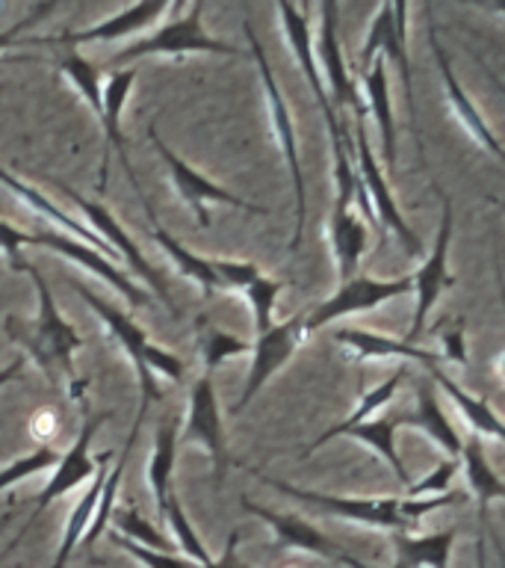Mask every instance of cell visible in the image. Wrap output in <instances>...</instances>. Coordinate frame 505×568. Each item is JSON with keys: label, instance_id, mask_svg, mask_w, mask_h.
I'll return each instance as SVG.
<instances>
[{"label": "cell", "instance_id": "1", "mask_svg": "<svg viewBox=\"0 0 505 568\" xmlns=\"http://www.w3.org/2000/svg\"><path fill=\"white\" fill-rule=\"evenodd\" d=\"M33 278L35 291H39V317L30 320L9 317L7 326L9 337H16L18 344H24V349L33 355V362L42 367L48 376H65L71 388V397H78V373H74V353L83 346V337L74 332L69 320L62 317L53 300L51 284L44 282V275L35 266L24 264V270Z\"/></svg>", "mask_w": 505, "mask_h": 568}, {"label": "cell", "instance_id": "47", "mask_svg": "<svg viewBox=\"0 0 505 568\" xmlns=\"http://www.w3.org/2000/svg\"><path fill=\"white\" fill-rule=\"evenodd\" d=\"M21 367H24V355H21V358H16V362H12V364H7V367L0 371V388H3L7 382L16 379L18 373H21Z\"/></svg>", "mask_w": 505, "mask_h": 568}, {"label": "cell", "instance_id": "40", "mask_svg": "<svg viewBox=\"0 0 505 568\" xmlns=\"http://www.w3.org/2000/svg\"><path fill=\"white\" fill-rule=\"evenodd\" d=\"M251 349L248 341H239V337L228 335V332H219V328H204L202 335V358H204V373H216L225 358L230 355H243Z\"/></svg>", "mask_w": 505, "mask_h": 568}, {"label": "cell", "instance_id": "20", "mask_svg": "<svg viewBox=\"0 0 505 568\" xmlns=\"http://www.w3.org/2000/svg\"><path fill=\"white\" fill-rule=\"evenodd\" d=\"M239 506H243L246 513L264 518V521L275 530V536H278V545H281V548L305 550V554H313V557H322V559H331V562H343V566H349V559L352 557H346L343 550L337 548L326 532H319L313 524H308L305 518H299V515L275 513V509L257 506L251 504V500H243Z\"/></svg>", "mask_w": 505, "mask_h": 568}, {"label": "cell", "instance_id": "39", "mask_svg": "<svg viewBox=\"0 0 505 568\" xmlns=\"http://www.w3.org/2000/svg\"><path fill=\"white\" fill-rule=\"evenodd\" d=\"M60 462V453L53 450V447H35L33 453H27L21 459H16L9 468L0 470V491H7V488L18 486V483H24L27 477H33V474H42V470L53 468Z\"/></svg>", "mask_w": 505, "mask_h": 568}, {"label": "cell", "instance_id": "27", "mask_svg": "<svg viewBox=\"0 0 505 568\" xmlns=\"http://www.w3.org/2000/svg\"><path fill=\"white\" fill-rule=\"evenodd\" d=\"M452 541H455V530L434 532V536L393 532V545H396L393 568H446Z\"/></svg>", "mask_w": 505, "mask_h": 568}, {"label": "cell", "instance_id": "8", "mask_svg": "<svg viewBox=\"0 0 505 568\" xmlns=\"http://www.w3.org/2000/svg\"><path fill=\"white\" fill-rule=\"evenodd\" d=\"M352 163H354V178H358V184L363 186V193H367V202L372 207V216L379 220L381 229L393 231L399 237V243L405 246V252L411 257L423 255V243L414 234V229H408L405 216L399 213L396 202H393V195H390V186L381 175V166L375 154H372V145L367 140V131H363L361 124H354L352 131Z\"/></svg>", "mask_w": 505, "mask_h": 568}, {"label": "cell", "instance_id": "22", "mask_svg": "<svg viewBox=\"0 0 505 568\" xmlns=\"http://www.w3.org/2000/svg\"><path fill=\"white\" fill-rule=\"evenodd\" d=\"M0 184L7 186L9 193H16L18 199H21V204H24V207H30V211H33L35 216H39V220L56 225V229H60V234H65V237H74V240H78V243H92V246H95V252H97V248L104 252L106 261H118V255H115L113 248L106 246L104 240L97 237L95 231L86 229V225H80V222L74 220L71 213L60 211V207H56V204H53L51 199H44V195L39 193V190H33V186H30V184H24L21 178L9 175L7 169H0Z\"/></svg>", "mask_w": 505, "mask_h": 568}, {"label": "cell", "instance_id": "13", "mask_svg": "<svg viewBox=\"0 0 505 568\" xmlns=\"http://www.w3.org/2000/svg\"><path fill=\"white\" fill-rule=\"evenodd\" d=\"M450 240H452V199L443 193V216H441V231L434 237L432 255L425 257L423 266L414 273V291H416V308L414 320H411V332H408L405 344H414L416 337L423 335V326L432 308L437 305L443 291H450L455 278L446 273V255H450Z\"/></svg>", "mask_w": 505, "mask_h": 568}, {"label": "cell", "instance_id": "7", "mask_svg": "<svg viewBox=\"0 0 505 568\" xmlns=\"http://www.w3.org/2000/svg\"><path fill=\"white\" fill-rule=\"evenodd\" d=\"M305 317H308V311L292 314V317H287L284 323H272L266 332L257 335V341L251 344V371H248L246 388L239 394L237 406L230 408L234 415L246 412L248 403L264 390L266 382L272 379L275 373L281 371L284 364L299 353V346L305 344L310 335L308 328H305Z\"/></svg>", "mask_w": 505, "mask_h": 568}, {"label": "cell", "instance_id": "4", "mask_svg": "<svg viewBox=\"0 0 505 568\" xmlns=\"http://www.w3.org/2000/svg\"><path fill=\"white\" fill-rule=\"evenodd\" d=\"M278 16H281V27L287 42H290L292 57L299 60L305 78H308V87L317 98L319 110L326 115L328 136H331V151H334V181L337 193H346L354 186V163H352V136L346 133L343 122L337 119L334 104L328 98L322 80H319L317 71V53H313V33H310V7H290V3H278Z\"/></svg>", "mask_w": 505, "mask_h": 568}, {"label": "cell", "instance_id": "19", "mask_svg": "<svg viewBox=\"0 0 505 568\" xmlns=\"http://www.w3.org/2000/svg\"><path fill=\"white\" fill-rule=\"evenodd\" d=\"M429 9L432 7H423V12L429 16ZM429 44H432V53H434V62H437V69H441V78H443V87H446V101H450L452 113H455V119H458L461 124H464V131L473 136V140L482 145L485 151H491L494 158H503V149H499V140L494 136V131L487 128L485 119L478 115V110L473 104H470L467 92L461 89L458 78H455V71H452V62L450 57H446V51H443L441 39H437V27H434L432 16H429Z\"/></svg>", "mask_w": 505, "mask_h": 568}, {"label": "cell", "instance_id": "14", "mask_svg": "<svg viewBox=\"0 0 505 568\" xmlns=\"http://www.w3.org/2000/svg\"><path fill=\"white\" fill-rule=\"evenodd\" d=\"M411 287H414L411 275L390 278V282H379V278H349V282L340 284V291H337L331 300L322 302L319 308L308 311L305 328H308V332H317V328L328 326V323L337 317L379 308L381 302H390L396 300V296L411 293Z\"/></svg>", "mask_w": 505, "mask_h": 568}, {"label": "cell", "instance_id": "48", "mask_svg": "<svg viewBox=\"0 0 505 568\" xmlns=\"http://www.w3.org/2000/svg\"><path fill=\"white\" fill-rule=\"evenodd\" d=\"M476 568H487V562H485V527H478V541H476Z\"/></svg>", "mask_w": 505, "mask_h": 568}, {"label": "cell", "instance_id": "3", "mask_svg": "<svg viewBox=\"0 0 505 568\" xmlns=\"http://www.w3.org/2000/svg\"><path fill=\"white\" fill-rule=\"evenodd\" d=\"M74 293H78L80 300L86 302L89 308L95 311V317L110 328V335L122 344V349L133 358V367L140 373V390H142V399H140V412L148 415V406L151 399H163V390L157 388V379H154V371H159L163 376L168 379L181 382L184 379V362L177 358L175 353H168L163 346L151 344L148 335L142 332L136 323H133L124 311H118L115 305L104 300V296H97L92 293L83 282H71Z\"/></svg>", "mask_w": 505, "mask_h": 568}, {"label": "cell", "instance_id": "15", "mask_svg": "<svg viewBox=\"0 0 505 568\" xmlns=\"http://www.w3.org/2000/svg\"><path fill=\"white\" fill-rule=\"evenodd\" d=\"M97 424H101V417H89L86 424H83V429H80L78 442L71 444V450H65V456H60L53 477L48 479V486H44L42 495H39V504L33 506V513H30L27 524L21 527V532L12 539V545L0 554V562L9 557V550H16V545H21V539L30 532L35 518H39V515H42L53 500H60L65 491L78 488L80 483H86V479H92V474H95V462H92V456H89V444H92V438H95Z\"/></svg>", "mask_w": 505, "mask_h": 568}, {"label": "cell", "instance_id": "29", "mask_svg": "<svg viewBox=\"0 0 505 568\" xmlns=\"http://www.w3.org/2000/svg\"><path fill=\"white\" fill-rule=\"evenodd\" d=\"M361 80H363V89H367V95H370L372 119H375V124H379L381 142H384V158H388V166H396V124H393V106H390L388 60L379 57Z\"/></svg>", "mask_w": 505, "mask_h": 568}, {"label": "cell", "instance_id": "30", "mask_svg": "<svg viewBox=\"0 0 505 568\" xmlns=\"http://www.w3.org/2000/svg\"><path fill=\"white\" fill-rule=\"evenodd\" d=\"M461 459H464V470H467L470 491H473V497H476L478 504V527H485L487 506L494 504L496 497H505L503 479H499V474H494V468H491V462H487L485 450H482V444H478L476 435H473L470 442H464V447H461Z\"/></svg>", "mask_w": 505, "mask_h": 568}, {"label": "cell", "instance_id": "12", "mask_svg": "<svg viewBox=\"0 0 505 568\" xmlns=\"http://www.w3.org/2000/svg\"><path fill=\"white\" fill-rule=\"evenodd\" d=\"M56 186H60L62 193L69 195L71 202L78 204L80 211L86 213V220L92 222V231H95L97 237L104 240L106 246L113 248L115 255L127 257V264H131L133 270H136V275H140L142 282H148L151 291L157 293L159 300H163V305H166V308L172 311V314H177V305H175V300H172V293H168L166 278H163V275H159L157 270H154V266H151L148 261H145V255H142V252H140V246H136V243H133V240H131V234H127V231L122 229V222L115 220L113 213L106 211V207L101 202H89V199L78 195V193H74V190H71V186H65V184H56Z\"/></svg>", "mask_w": 505, "mask_h": 568}, {"label": "cell", "instance_id": "25", "mask_svg": "<svg viewBox=\"0 0 505 568\" xmlns=\"http://www.w3.org/2000/svg\"><path fill=\"white\" fill-rule=\"evenodd\" d=\"M402 424L420 426V429H423L450 459H458L461 456L464 442H461L458 433H455V426L450 424V417L443 415V408L437 406L432 382H420V388H416V412L414 415H402Z\"/></svg>", "mask_w": 505, "mask_h": 568}, {"label": "cell", "instance_id": "11", "mask_svg": "<svg viewBox=\"0 0 505 568\" xmlns=\"http://www.w3.org/2000/svg\"><path fill=\"white\" fill-rule=\"evenodd\" d=\"M375 53H381L388 62H396L399 80L405 89L408 110L414 113V83H411V62H408V7L396 3V7H379L367 39H363V51L358 57V78H363L370 65L375 62Z\"/></svg>", "mask_w": 505, "mask_h": 568}, {"label": "cell", "instance_id": "16", "mask_svg": "<svg viewBox=\"0 0 505 568\" xmlns=\"http://www.w3.org/2000/svg\"><path fill=\"white\" fill-rule=\"evenodd\" d=\"M213 273L219 278V287H228V291L243 293L251 305V314H255V328L257 335L272 326V311L275 302L281 296L284 282H275V278H266L257 264L251 261H225V257H213L210 261Z\"/></svg>", "mask_w": 505, "mask_h": 568}, {"label": "cell", "instance_id": "44", "mask_svg": "<svg viewBox=\"0 0 505 568\" xmlns=\"http://www.w3.org/2000/svg\"><path fill=\"white\" fill-rule=\"evenodd\" d=\"M53 9H56V3H35V7L30 9V12H27L24 18H21V21H16V24L9 27V30H3V33H0V51H7V48H12V44L18 42V36L24 33L27 27L35 24L39 18H44V16H48V12H53Z\"/></svg>", "mask_w": 505, "mask_h": 568}, {"label": "cell", "instance_id": "21", "mask_svg": "<svg viewBox=\"0 0 505 568\" xmlns=\"http://www.w3.org/2000/svg\"><path fill=\"white\" fill-rule=\"evenodd\" d=\"M319 16H322V30H319V57H322V69H326V78L331 83V95H334L337 104L352 106L354 115L363 119V104L358 98V89H354L352 71L346 69L343 51H340V36H337V16L340 9L337 3L326 0L319 7ZM331 101V104H334Z\"/></svg>", "mask_w": 505, "mask_h": 568}, {"label": "cell", "instance_id": "36", "mask_svg": "<svg viewBox=\"0 0 505 568\" xmlns=\"http://www.w3.org/2000/svg\"><path fill=\"white\" fill-rule=\"evenodd\" d=\"M60 71L65 78L78 87V92L86 98V104L92 106V113L97 115V122H101V113H104V104H101V89H104V74L92 65L89 60H83L80 53L69 51L60 60Z\"/></svg>", "mask_w": 505, "mask_h": 568}, {"label": "cell", "instance_id": "46", "mask_svg": "<svg viewBox=\"0 0 505 568\" xmlns=\"http://www.w3.org/2000/svg\"><path fill=\"white\" fill-rule=\"evenodd\" d=\"M443 346H446V358H450V362L467 364V358H464V335H461V326L443 335Z\"/></svg>", "mask_w": 505, "mask_h": 568}, {"label": "cell", "instance_id": "23", "mask_svg": "<svg viewBox=\"0 0 505 568\" xmlns=\"http://www.w3.org/2000/svg\"><path fill=\"white\" fill-rule=\"evenodd\" d=\"M334 344L349 346L358 358H405V362L423 364L425 371L437 367V355L429 349H420L414 344H405L402 337H388L372 328H337Z\"/></svg>", "mask_w": 505, "mask_h": 568}, {"label": "cell", "instance_id": "32", "mask_svg": "<svg viewBox=\"0 0 505 568\" xmlns=\"http://www.w3.org/2000/svg\"><path fill=\"white\" fill-rule=\"evenodd\" d=\"M175 456H177V420L172 415L163 417L157 429V447L148 462V486L157 500V515L163 518L166 500L172 495V474H175Z\"/></svg>", "mask_w": 505, "mask_h": 568}, {"label": "cell", "instance_id": "9", "mask_svg": "<svg viewBox=\"0 0 505 568\" xmlns=\"http://www.w3.org/2000/svg\"><path fill=\"white\" fill-rule=\"evenodd\" d=\"M148 140L154 142V149H157L159 160H163V166H166L168 178H172V184H175V190L181 193V199L193 207L198 225H210V216H207V204L210 202L230 204V207H239V211L248 213H269L264 204L246 202V199H239V195H234L230 190H225V186L213 184L210 178H204L202 172H195L186 160L177 158L175 151L159 140V133L154 124L148 128Z\"/></svg>", "mask_w": 505, "mask_h": 568}, {"label": "cell", "instance_id": "38", "mask_svg": "<svg viewBox=\"0 0 505 568\" xmlns=\"http://www.w3.org/2000/svg\"><path fill=\"white\" fill-rule=\"evenodd\" d=\"M163 521L168 524V530L175 532V548L181 545V548L186 550V559H189V562H195L198 568H204L210 562V554L204 548V541L198 539V532L193 530V524H189L184 506H181V500H177L175 495H168L166 509H163Z\"/></svg>", "mask_w": 505, "mask_h": 568}, {"label": "cell", "instance_id": "6", "mask_svg": "<svg viewBox=\"0 0 505 568\" xmlns=\"http://www.w3.org/2000/svg\"><path fill=\"white\" fill-rule=\"evenodd\" d=\"M204 3H189L184 7V16L168 21L157 33L145 36L140 42L127 44L124 51L115 53L113 65H127L142 57H186V53H221V57H243L246 51L230 48L228 42L213 39L202 24Z\"/></svg>", "mask_w": 505, "mask_h": 568}, {"label": "cell", "instance_id": "17", "mask_svg": "<svg viewBox=\"0 0 505 568\" xmlns=\"http://www.w3.org/2000/svg\"><path fill=\"white\" fill-rule=\"evenodd\" d=\"M30 246L51 248V252H56V255L69 257L71 264L86 266L89 273H95L97 278H104L106 284H113L115 291L122 293L124 300L131 302V305H145V302H148V293L142 291L140 284L133 282V278H127V275H124L113 261H106L101 252H95L92 246H83V243H78L74 237H65V234H60V231L44 229L30 234Z\"/></svg>", "mask_w": 505, "mask_h": 568}, {"label": "cell", "instance_id": "31", "mask_svg": "<svg viewBox=\"0 0 505 568\" xmlns=\"http://www.w3.org/2000/svg\"><path fill=\"white\" fill-rule=\"evenodd\" d=\"M142 204H145V213H148V225H151V234H154V240H157L159 246L166 248V255L175 261L177 270H181L186 278L198 282L202 284V291L207 293V296H213V293L219 291V278H216V273H213L210 257H198V255H193L189 248L181 246V243H177V240L172 237V234H168L163 225H159L157 213H154V207H151L148 199H142Z\"/></svg>", "mask_w": 505, "mask_h": 568}, {"label": "cell", "instance_id": "28", "mask_svg": "<svg viewBox=\"0 0 505 568\" xmlns=\"http://www.w3.org/2000/svg\"><path fill=\"white\" fill-rule=\"evenodd\" d=\"M113 453H104L101 462L95 465V474H92V483H89L86 495L80 497V504L71 509L69 521H65V532H62V545L56 550V559H53V568H65L69 566L71 554L78 550L80 539H83V532L89 530V524H92V515L97 509V497H101V488H104L106 479V459H110Z\"/></svg>", "mask_w": 505, "mask_h": 568}, {"label": "cell", "instance_id": "37", "mask_svg": "<svg viewBox=\"0 0 505 568\" xmlns=\"http://www.w3.org/2000/svg\"><path fill=\"white\" fill-rule=\"evenodd\" d=\"M110 521L115 524V532H118V536L136 541V545H142V548L157 550V554H175V545H172V541H168L166 536L154 527V524L145 521L133 506L131 509H113Z\"/></svg>", "mask_w": 505, "mask_h": 568}, {"label": "cell", "instance_id": "5", "mask_svg": "<svg viewBox=\"0 0 505 568\" xmlns=\"http://www.w3.org/2000/svg\"><path fill=\"white\" fill-rule=\"evenodd\" d=\"M246 24V39L248 51L257 62V74H260V87H264L266 95V110H269V124H272L275 140H278V149H281L284 160H287V169H290L292 181V195H296V229H292L290 252H296L301 243V234H305V211H308V195H305V175H301V160H299V142H296V128H292L290 106L284 101L281 87L275 80L272 69H269V60H266V51L260 39L255 36V27L251 21H243Z\"/></svg>", "mask_w": 505, "mask_h": 568}, {"label": "cell", "instance_id": "26", "mask_svg": "<svg viewBox=\"0 0 505 568\" xmlns=\"http://www.w3.org/2000/svg\"><path fill=\"white\" fill-rule=\"evenodd\" d=\"M331 248H334L337 257V275L340 282H349L354 278V270L361 264L363 248H367V229L358 213H352V207H334L331 213Z\"/></svg>", "mask_w": 505, "mask_h": 568}, {"label": "cell", "instance_id": "41", "mask_svg": "<svg viewBox=\"0 0 505 568\" xmlns=\"http://www.w3.org/2000/svg\"><path fill=\"white\" fill-rule=\"evenodd\" d=\"M110 539L118 545V548L124 550V554H131V557H136L142 562V566L148 568H198L195 562H189V559L184 557H175V554H157V550H148L142 548V545H136V541L124 539V536H118V532H110Z\"/></svg>", "mask_w": 505, "mask_h": 568}, {"label": "cell", "instance_id": "18", "mask_svg": "<svg viewBox=\"0 0 505 568\" xmlns=\"http://www.w3.org/2000/svg\"><path fill=\"white\" fill-rule=\"evenodd\" d=\"M133 83H136V69H124V71H115L113 78L106 80V87L101 89V104H104V113H101V131H104V160H101V190L106 186V172H110V151H115L118 154V160H122L124 172H127V178H131L133 190L140 195L142 186L140 181H136V175H133L131 169V158H127V140H124L122 133V110L124 104H127V95H131Z\"/></svg>", "mask_w": 505, "mask_h": 568}, {"label": "cell", "instance_id": "33", "mask_svg": "<svg viewBox=\"0 0 505 568\" xmlns=\"http://www.w3.org/2000/svg\"><path fill=\"white\" fill-rule=\"evenodd\" d=\"M402 424V415L393 417H375V420H363V424L352 426L346 435H352L358 442H363L367 447L379 453L381 459L388 462V468L396 474V479L402 486H411V477H408L405 465L399 459L396 453V426Z\"/></svg>", "mask_w": 505, "mask_h": 568}, {"label": "cell", "instance_id": "24", "mask_svg": "<svg viewBox=\"0 0 505 568\" xmlns=\"http://www.w3.org/2000/svg\"><path fill=\"white\" fill-rule=\"evenodd\" d=\"M172 3H136V7L122 9L118 16L104 18L97 24L78 30V33L51 36V39H39V42H65V44H86V42H110V39H124V36L140 33L151 21H157L163 12H168Z\"/></svg>", "mask_w": 505, "mask_h": 568}, {"label": "cell", "instance_id": "45", "mask_svg": "<svg viewBox=\"0 0 505 568\" xmlns=\"http://www.w3.org/2000/svg\"><path fill=\"white\" fill-rule=\"evenodd\" d=\"M237 545H239V530H234V532H230L228 545H225V550H221V557L210 559V562H207L204 568H248L237 559Z\"/></svg>", "mask_w": 505, "mask_h": 568}, {"label": "cell", "instance_id": "35", "mask_svg": "<svg viewBox=\"0 0 505 568\" xmlns=\"http://www.w3.org/2000/svg\"><path fill=\"white\" fill-rule=\"evenodd\" d=\"M429 373H432V379L437 382V385H441L446 394H450L452 403L461 408V415H464V420H467L473 433L491 435V438H503V424H499V417L494 415V408L487 406L485 399L470 397L467 390L455 385V379H452V376H446V373L441 371V364H437V367H432Z\"/></svg>", "mask_w": 505, "mask_h": 568}, {"label": "cell", "instance_id": "2", "mask_svg": "<svg viewBox=\"0 0 505 568\" xmlns=\"http://www.w3.org/2000/svg\"><path fill=\"white\" fill-rule=\"evenodd\" d=\"M260 474V470H255ZM264 483L281 491L287 497H296L301 504L317 506L328 515H340L346 521L363 524V527H375V530L390 532H411L420 524L425 513L441 509V506L461 504L464 497L455 495H437V497H420V500H408V497H346V495H326V491H308V488L290 486L281 479H269L260 474Z\"/></svg>", "mask_w": 505, "mask_h": 568}, {"label": "cell", "instance_id": "10", "mask_svg": "<svg viewBox=\"0 0 505 568\" xmlns=\"http://www.w3.org/2000/svg\"><path fill=\"white\" fill-rule=\"evenodd\" d=\"M184 442H198L207 450L213 462V486L221 488L225 474H228V444H225L219 399H216V388H213V373H204L189 390Z\"/></svg>", "mask_w": 505, "mask_h": 568}, {"label": "cell", "instance_id": "43", "mask_svg": "<svg viewBox=\"0 0 505 568\" xmlns=\"http://www.w3.org/2000/svg\"><path fill=\"white\" fill-rule=\"evenodd\" d=\"M21 246H30V234L18 231L16 225L0 220V255L7 257V264L21 273L24 270V261H21Z\"/></svg>", "mask_w": 505, "mask_h": 568}, {"label": "cell", "instance_id": "34", "mask_svg": "<svg viewBox=\"0 0 505 568\" xmlns=\"http://www.w3.org/2000/svg\"><path fill=\"white\" fill-rule=\"evenodd\" d=\"M405 373H408V364H399L396 371H393V376H390L388 382H381L379 388H372L370 394H367V397H363L361 403H358V408H354L352 415L346 417L343 424L331 426V429H326V433L319 435L317 442H310L308 450H305V456H310V453H313V450H319L322 444L331 442V438H337V435H346V433H349V429H352V426L363 424V420H370V417L375 415L379 408L388 406L390 399H393V394H396V390H399V385H402V379H405Z\"/></svg>", "mask_w": 505, "mask_h": 568}, {"label": "cell", "instance_id": "42", "mask_svg": "<svg viewBox=\"0 0 505 568\" xmlns=\"http://www.w3.org/2000/svg\"><path fill=\"white\" fill-rule=\"evenodd\" d=\"M455 470H458V462L455 459L441 462V465L434 470H429L420 483L408 486V500H420L423 495H450V483L452 477H455Z\"/></svg>", "mask_w": 505, "mask_h": 568}]
</instances>
